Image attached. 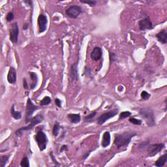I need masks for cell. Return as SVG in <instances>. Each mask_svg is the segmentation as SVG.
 Listing matches in <instances>:
<instances>
[{"label":"cell","mask_w":167,"mask_h":167,"mask_svg":"<svg viewBox=\"0 0 167 167\" xmlns=\"http://www.w3.org/2000/svg\"><path fill=\"white\" fill-rule=\"evenodd\" d=\"M23 87H24L25 90H28L29 89V85L27 84V81L26 78H24V79H23Z\"/></svg>","instance_id":"34"},{"label":"cell","mask_w":167,"mask_h":167,"mask_svg":"<svg viewBox=\"0 0 167 167\" xmlns=\"http://www.w3.org/2000/svg\"><path fill=\"white\" fill-rule=\"evenodd\" d=\"M35 140L41 152L46 149L49 140L44 132L43 131H38L35 135Z\"/></svg>","instance_id":"5"},{"label":"cell","mask_w":167,"mask_h":167,"mask_svg":"<svg viewBox=\"0 0 167 167\" xmlns=\"http://www.w3.org/2000/svg\"><path fill=\"white\" fill-rule=\"evenodd\" d=\"M28 27H29L28 23L24 24V26H23V29H24V30H26V29H27V28H28Z\"/></svg>","instance_id":"37"},{"label":"cell","mask_w":167,"mask_h":167,"mask_svg":"<svg viewBox=\"0 0 167 167\" xmlns=\"http://www.w3.org/2000/svg\"><path fill=\"white\" fill-rule=\"evenodd\" d=\"M164 148V144H149L147 147V151L150 157H154Z\"/></svg>","instance_id":"9"},{"label":"cell","mask_w":167,"mask_h":167,"mask_svg":"<svg viewBox=\"0 0 167 167\" xmlns=\"http://www.w3.org/2000/svg\"><path fill=\"white\" fill-rule=\"evenodd\" d=\"M50 157H51V159L52 160V161L54 162V163L55 165L57 166H60V164L58 163V161H57V160L56 159V158H55V157H54V155L53 154V153H52V152L50 153Z\"/></svg>","instance_id":"32"},{"label":"cell","mask_w":167,"mask_h":167,"mask_svg":"<svg viewBox=\"0 0 167 167\" xmlns=\"http://www.w3.org/2000/svg\"><path fill=\"white\" fill-rule=\"evenodd\" d=\"M102 56V49L99 47H96L93 49L92 52H91L90 57L92 60L97 61L100 60Z\"/></svg>","instance_id":"13"},{"label":"cell","mask_w":167,"mask_h":167,"mask_svg":"<svg viewBox=\"0 0 167 167\" xmlns=\"http://www.w3.org/2000/svg\"><path fill=\"white\" fill-rule=\"evenodd\" d=\"M131 112H129V111L122 112L120 114V116H119V120H122V119L127 118L128 117H129V116H131Z\"/></svg>","instance_id":"26"},{"label":"cell","mask_w":167,"mask_h":167,"mask_svg":"<svg viewBox=\"0 0 167 167\" xmlns=\"http://www.w3.org/2000/svg\"><path fill=\"white\" fill-rule=\"evenodd\" d=\"M155 37L162 44H166L167 43V33L165 29H162L158 33L156 34Z\"/></svg>","instance_id":"15"},{"label":"cell","mask_w":167,"mask_h":167,"mask_svg":"<svg viewBox=\"0 0 167 167\" xmlns=\"http://www.w3.org/2000/svg\"><path fill=\"white\" fill-rule=\"evenodd\" d=\"M67 118L69 121L73 123H79L81 121V116L80 114H67Z\"/></svg>","instance_id":"17"},{"label":"cell","mask_w":167,"mask_h":167,"mask_svg":"<svg viewBox=\"0 0 167 167\" xmlns=\"http://www.w3.org/2000/svg\"><path fill=\"white\" fill-rule=\"evenodd\" d=\"M11 114L12 117L16 120H18L22 118V113L21 112L16 111L15 110V104H13L12 107L11 108Z\"/></svg>","instance_id":"20"},{"label":"cell","mask_w":167,"mask_h":167,"mask_svg":"<svg viewBox=\"0 0 167 167\" xmlns=\"http://www.w3.org/2000/svg\"><path fill=\"white\" fill-rule=\"evenodd\" d=\"M167 161V154H165L159 157V158L155 161V165L157 167H162L166 164Z\"/></svg>","instance_id":"19"},{"label":"cell","mask_w":167,"mask_h":167,"mask_svg":"<svg viewBox=\"0 0 167 167\" xmlns=\"http://www.w3.org/2000/svg\"><path fill=\"white\" fill-rule=\"evenodd\" d=\"M90 153H91V152H88V154H86V155H84V159H86L87 158V157H88L89 156V155H90Z\"/></svg>","instance_id":"39"},{"label":"cell","mask_w":167,"mask_h":167,"mask_svg":"<svg viewBox=\"0 0 167 167\" xmlns=\"http://www.w3.org/2000/svg\"><path fill=\"white\" fill-rule=\"evenodd\" d=\"M82 8L81 6L77 5H71L66 9L65 13L68 17L73 19H75L79 17V16L82 13Z\"/></svg>","instance_id":"7"},{"label":"cell","mask_w":167,"mask_h":167,"mask_svg":"<svg viewBox=\"0 0 167 167\" xmlns=\"http://www.w3.org/2000/svg\"><path fill=\"white\" fill-rule=\"evenodd\" d=\"M38 109L39 106L34 104L33 102L31 101V100L29 98L27 101L26 107V115H25V123L26 124L31 122L32 116H33V113Z\"/></svg>","instance_id":"4"},{"label":"cell","mask_w":167,"mask_h":167,"mask_svg":"<svg viewBox=\"0 0 167 167\" xmlns=\"http://www.w3.org/2000/svg\"><path fill=\"white\" fill-rule=\"evenodd\" d=\"M80 2H81V3H82L88 4L91 7L95 6L96 4H97V1H82V0H81Z\"/></svg>","instance_id":"29"},{"label":"cell","mask_w":167,"mask_h":167,"mask_svg":"<svg viewBox=\"0 0 167 167\" xmlns=\"http://www.w3.org/2000/svg\"><path fill=\"white\" fill-rule=\"evenodd\" d=\"M14 18H15V15H14V13L13 12H9L7 15L6 20L7 22H11L14 19Z\"/></svg>","instance_id":"31"},{"label":"cell","mask_w":167,"mask_h":167,"mask_svg":"<svg viewBox=\"0 0 167 167\" xmlns=\"http://www.w3.org/2000/svg\"><path fill=\"white\" fill-rule=\"evenodd\" d=\"M24 2L26 3H27V4H29V5H32V3H33V2H32L31 1H24Z\"/></svg>","instance_id":"38"},{"label":"cell","mask_w":167,"mask_h":167,"mask_svg":"<svg viewBox=\"0 0 167 167\" xmlns=\"http://www.w3.org/2000/svg\"><path fill=\"white\" fill-rule=\"evenodd\" d=\"M129 122H131V123L134 125H140L142 123V121L141 120H138V119H136L134 118H130L129 120Z\"/></svg>","instance_id":"27"},{"label":"cell","mask_w":167,"mask_h":167,"mask_svg":"<svg viewBox=\"0 0 167 167\" xmlns=\"http://www.w3.org/2000/svg\"><path fill=\"white\" fill-rule=\"evenodd\" d=\"M44 120V115L43 114H39L35 116H34L33 118H32L31 120L30 123L29 125H27L26 127H23L20 128V129H17L15 132L16 136H22L23 132L24 131H28L29 130L33 129V128L36 125L39 124Z\"/></svg>","instance_id":"2"},{"label":"cell","mask_w":167,"mask_h":167,"mask_svg":"<svg viewBox=\"0 0 167 167\" xmlns=\"http://www.w3.org/2000/svg\"><path fill=\"white\" fill-rule=\"evenodd\" d=\"M150 144V141H145L144 142L141 143L140 146H139V148L141 150L144 149V148H146L148 147V146Z\"/></svg>","instance_id":"33"},{"label":"cell","mask_w":167,"mask_h":167,"mask_svg":"<svg viewBox=\"0 0 167 167\" xmlns=\"http://www.w3.org/2000/svg\"><path fill=\"white\" fill-rule=\"evenodd\" d=\"M20 166L24 167H29V159L27 156H24L23 157L21 162H20Z\"/></svg>","instance_id":"24"},{"label":"cell","mask_w":167,"mask_h":167,"mask_svg":"<svg viewBox=\"0 0 167 167\" xmlns=\"http://www.w3.org/2000/svg\"><path fill=\"white\" fill-rule=\"evenodd\" d=\"M17 71L13 67H10L7 75V81L9 83L15 84L17 82Z\"/></svg>","instance_id":"14"},{"label":"cell","mask_w":167,"mask_h":167,"mask_svg":"<svg viewBox=\"0 0 167 167\" xmlns=\"http://www.w3.org/2000/svg\"><path fill=\"white\" fill-rule=\"evenodd\" d=\"M67 150V145H63L60 148V152H63L65 150Z\"/></svg>","instance_id":"36"},{"label":"cell","mask_w":167,"mask_h":167,"mask_svg":"<svg viewBox=\"0 0 167 167\" xmlns=\"http://www.w3.org/2000/svg\"><path fill=\"white\" fill-rule=\"evenodd\" d=\"M151 95L149 93H148L147 91H143L141 93V98L142 100H148L150 97Z\"/></svg>","instance_id":"28"},{"label":"cell","mask_w":167,"mask_h":167,"mask_svg":"<svg viewBox=\"0 0 167 167\" xmlns=\"http://www.w3.org/2000/svg\"><path fill=\"white\" fill-rule=\"evenodd\" d=\"M96 115H97V112H93L92 113H91L89 115L86 116L84 117V122H90L93 120V119L94 118Z\"/></svg>","instance_id":"21"},{"label":"cell","mask_w":167,"mask_h":167,"mask_svg":"<svg viewBox=\"0 0 167 167\" xmlns=\"http://www.w3.org/2000/svg\"><path fill=\"white\" fill-rule=\"evenodd\" d=\"M59 129H60V124L59 123H56L53 127V129H52V133H53L54 136H58L59 132Z\"/></svg>","instance_id":"22"},{"label":"cell","mask_w":167,"mask_h":167,"mask_svg":"<svg viewBox=\"0 0 167 167\" xmlns=\"http://www.w3.org/2000/svg\"><path fill=\"white\" fill-rule=\"evenodd\" d=\"M50 102H51V99L49 96H46L41 100L40 102V105L41 106H47V105H49Z\"/></svg>","instance_id":"23"},{"label":"cell","mask_w":167,"mask_h":167,"mask_svg":"<svg viewBox=\"0 0 167 167\" xmlns=\"http://www.w3.org/2000/svg\"><path fill=\"white\" fill-rule=\"evenodd\" d=\"M119 112L118 109H113L111 110L108 112H106L102 114L99 118H97V123L98 125H102L103 123L106 122L107 120H108L109 119H111L114 118V116H116Z\"/></svg>","instance_id":"6"},{"label":"cell","mask_w":167,"mask_h":167,"mask_svg":"<svg viewBox=\"0 0 167 167\" xmlns=\"http://www.w3.org/2000/svg\"><path fill=\"white\" fill-rule=\"evenodd\" d=\"M136 135V132L132 131H126L120 134H117L115 136L114 144L118 148H121L124 146H127L131 142L132 138Z\"/></svg>","instance_id":"1"},{"label":"cell","mask_w":167,"mask_h":167,"mask_svg":"<svg viewBox=\"0 0 167 167\" xmlns=\"http://www.w3.org/2000/svg\"><path fill=\"white\" fill-rule=\"evenodd\" d=\"M9 159V155H2L1 156V162H0V165L1 167H4L5 166L7 162L8 161Z\"/></svg>","instance_id":"25"},{"label":"cell","mask_w":167,"mask_h":167,"mask_svg":"<svg viewBox=\"0 0 167 167\" xmlns=\"http://www.w3.org/2000/svg\"><path fill=\"white\" fill-rule=\"evenodd\" d=\"M78 63L79 61H76L71 66L70 77L72 82H77L79 81V73H78Z\"/></svg>","instance_id":"12"},{"label":"cell","mask_w":167,"mask_h":167,"mask_svg":"<svg viewBox=\"0 0 167 167\" xmlns=\"http://www.w3.org/2000/svg\"><path fill=\"white\" fill-rule=\"evenodd\" d=\"M110 134L108 131H106L104 132L103 136H102V140L101 142V145L103 148H106L110 145Z\"/></svg>","instance_id":"16"},{"label":"cell","mask_w":167,"mask_h":167,"mask_svg":"<svg viewBox=\"0 0 167 167\" xmlns=\"http://www.w3.org/2000/svg\"><path fill=\"white\" fill-rule=\"evenodd\" d=\"M55 104H56V106L59 107V108H61V101L60 99H58V98H56V99H55Z\"/></svg>","instance_id":"35"},{"label":"cell","mask_w":167,"mask_h":167,"mask_svg":"<svg viewBox=\"0 0 167 167\" xmlns=\"http://www.w3.org/2000/svg\"><path fill=\"white\" fill-rule=\"evenodd\" d=\"M139 114L142 118L149 127H154L155 125V118L154 111L150 108H142L139 110Z\"/></svg>","instance_id":"3"},{"label":"cell","mask_w":167,"mask_h":167,"mask_svg":"<svg viewBox=\"0 0 167 167\" xmlns=\"http://www.w3.org/2000/svg\"><path fill=\"white\" fill-rule=\"evenodd\" d=\"M109 59L111 63L116 60V55L112 52H109Z\"/></svg>","instance_id":"30"},{"label":"cell","mask_w":167,"mask_h":167,"mask_svg":"<svg viewBox=\"0 0 167 167\" xmlns=\"http://www.w3.org/2000/svg\"><path fill=\"white\" fill-rule=\"evenodd\" d=\"M138 25L139 28L142 31H144L146 30V29H151L153 28L152 22L148 17L140 20L138 22Z\"/></svg>","instance_id":"11"},{"label":"cell","mask_w":167,"mask_h":167,"mask_svg":"<svg viewBox=\"0 0 167 167\" xmlns=\"http://www.w3.org/2000/svg\"><path fill=\"white\" fill-rule=\"evenodd\" d=\"M37 23H38L39 31V33H43V32H45L46 30H47L48 20H47V17H46L45 15H43V14H41L38 17Z\"/></svg>","instance_id":"10"},{"label":"cell","mask_w":167,"mask_h":167,"mask_svg":"<svg viewBox=\"0 0 167 167\" xmlns=\"http://www.w3.org/2000/svg\"><path fill=\"white\" fill-rule=\"evenodd\" d=\"M29 76H30L31 81L32 82V83L31 84L30 88H31V90H33V89H35L37 85L38 77L36 73L34 72H29Z\"/></svg>","instance_id":"18"},{"label":"cell","mask_w":167,"mask_h":167,"mask_svg":"<svg viewBox=\"0 0 167 167\" xmlns=\"http://www.w3.org/2000/svg\"><path fill=\"white\" fill-rule=\"evenodd\" d=\"M18 35H19V28H18V23L16 22L11 24V27L9 31V39L13 44H17L18 43Z\"/></svg>","instance_id":"8"}]
</instances>
